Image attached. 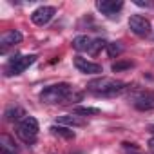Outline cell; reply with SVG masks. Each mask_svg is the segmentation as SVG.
<instances>
[{"mask_svg": "<svg viewBox=\"0 0 154 154\" xmlns=\"http://www.w3.org/2000/svg\"><path fill=\"white\" fill-rule=\"evenodd\" d=\"M147 145H149V150H150V154H154V136L149 140V143H147Z\"/></svg>", "mask_w": 154, "mask_h": 154, "instance_id": "ffe728a7", "label": "cell"}, {"mask_svg": "<svg viewBox=\"0 0 154 154\" xmlns=\"http://www.w3.org/2000/svg\"><path fill=\"white\" fill-rule=\"evenodd\" d=\"M96 8H98L103 15L112 17L114 13H118V11L123 8V2H122V0H98V2H96Z\"/></svg>", "mask_w": 154, "mask_h": 154, "instance_id": "30bf717a", "label": "cell"}, {"mask_svg": "<svg viewBox=\"0 0 154 154\" xmlns=\"http://www.w3.org/2000/svg\"><path fill=\"white\" fill-rule=\"evenodd\" d=\"M107 53L111 58H116L123 53V45L120 42H111V44H107Z\"/></svg>", "mask_w": 154, "mask_h": 154, "instance_id": "9a60e30c", "label": "cell"}, {"mask_svg": "<svg viewBox=\"0 0 154 154\" xmlns=\"http://www.w3.org/2000/svg\"><path fill=\"white\" fill-rule=\"evenodd\" d=\"M125 154H141V152H138V149L134 147L132 150H129V149H125Z\"/></svg>", "mask_w": 154, "mask_h": 154, "instance_id": "7402d4cb", "label": "cell"}, {"mask_svg": "<svg viewBox=\"0 0 154 154\" xmlns=\"http://www.w3.org/2000/svg\"><path fill=\"white\" fill-rule=\"evenodd\" d=\"M20 42H22V33H20V31H17V29L8 31V33H4L2 36H0V51L6 53L9 47L17 45V44H20Z\"/></svg>", "mask_w": 154, "mask_h": 154, "instance_id": "ba28073f", "label": "cell"}, {"mask_svg": "<svg viewBox=\"0 0 154 154\" xmlns=\"http://www.w3.org/2000/svg\"><path fill=\"white\" fill-rule=\"evenodd\" d=\"M17 134H18V138H20L22 141H26V143L35 141L36 136H38V122H36V118H33V116H26V118L18 123V127H17Z\"/></svg>", "mask_w": 154, "mask_h": 154, "instance_id": "277c9868", "label": "cell"}, {"mask_svg": "<svg viewBox=\"0 0 154 154\" xmlns=\"http://www.w3.org/2000/svg\"><path fill=\"white\" fill-rule=\"evenodd\" d=\"M71 96H72V87L69 84H54L40 93V100L44 103H62L71 100Z\"/></svg>", "mask_w": 154, "mask_h": 154, "instance_id": "6da1fadb", "label": "cell"}, {"mask_svg": "<svg viewBox=\"0 0 154 154\" xmlns=\"http://www.w3.org/2000/svg\"><path fill=\"white\" fill-rule=\"evenodd\" d=\"M134 4H136V6H141V8H143V6H145V8H149V6H152L150 2H141V0H136V2H134Z\"/></svg>", "mask_w": 154, "mask_h": 154, "instance_id": "44dd1931", "label": "cell"}, {"mask_svg": "<svg viewBox=\"0 0 154 154\" xmlns=\"http://www.w3.org/2000/svg\"><path fill=\"white\" fill-rule=\"evenodd\" d=\"M4 118L8 122H22L26 118V111L20 107V105H9L6 111H4Z\"/></svg>", "mask_w": 154, "mask_h": 154, "instance_id": "7c38bea8", "label": "cell"}, {"mask_svg": "<svg viewBox=\"0 0 154 154\" xmlns=\"http://www.w3.org/2000/svg\"><path fill=\"white\" fill-rule=\"evenodd\" d=\"M132 63L131 62H122V63H114L112 65V71H122V69H127V67H131Z\"/></svg>", "mask_w": 154, "mask_h": 154, "instance_id": "d6986e66", "label": "cell"}, {"mask_svg": "<svg viewBox=\"0 0 154 154\" xmlns=\"http://www.w3.org/2000/svg\"><path fill=\"white\" fill-rule=\"evenodd\" d=\"M129 27H131V31L136 36H141V38H147L150 35V31H152L150 22L145 17H141V15H132L129 18Z\"/></svg>", "mask_w": 154, "mask_h": 154, "instance_id": "5b68a950", "label": "cell"}, {"mask_svg": "<svg viewBox=\"0 0 154 154\" xmlns=\"http://www.w3.org/2000/svg\"><path fill=\"white\" fill-rule=\"evenodd\" d=\"M54 13H56L54 8H51V6H40L38 9L33 11L31 20H33V24H36V26H45V24L54 17Z\"/></svg>", "mask_w": 154, "mask_h": 154, "instance_id": "52a82bcc", "label": "cell"}, {"mask_svg": "<svg viewBox=\"0 0 154 154\" xmlns=\"http://www.w3.org/2000/svg\"><path fill=\"white\" fill-rule=\"evenodd\" d=\"M100 111L98 109H93V107H76L74 109V114H82V116H89V114H98Z\"/></svg>", "mask_w": 154, "mask_h": 154, "instance_id": "ac0fdd59", "label": "cell"}, {"mask_svg": "<svg viewBox=\"0 0 154 154\" xmlns=\"http://www.w3.org/2000/svg\"><path fill=\"white\" fill-rule=\"evenodd\" d=\"M35 60H36L35 54H17V56L9 58V62H8L6 67H4V72H6V76L20 74V72H24L29 65H33Z\"/></svg>", "mask_w": 154, "mask_h": 154, "instance_id": "3957f363", "label": "cell"}, {"mask_svg": "<svg viewBox=\"0 0 154 154\" xmlns=\"http://www.w3.org/2000/svg\"><path fill=\"white\" fill-rule=\"evenodd\" d=\"M103 47H107V42L103 40V38H96V40H93V44H91V49H89V54H98Z\"/></svg>", "mask_w": 154, "mask_h": 154, "instance_id": "e0dca14e", "label": "cell"}, {"mask_svg": "<svg viewBox=\"0 0 154 154\" xmlns=\"http://www.w3.org/2000/svg\"><path fill=\"white\" fill-rule=\"evenodd\" d=\"M91 44H93V40H91L87 35H80V36H76V38L72 40V47H74L76 51H87V53H89Z\"/></svg>", "mask_w": 154, "mask_h": 154, "instance_id": "4fadbf2b", "label": "cell"}, {"mask_svg": "<svg viewBox=\"0 0 154 154\" xmlns=\"http://www.w3.org/2000/svg\"><path fill=\"white\" fill-rule=\"evenodd\" d=\"M0 147H2V150H15V152H17L15 141H13L8 134H2V136H0Z\"/></svg>", "mask_w": 154, "mask_h": 154, "instance_id": "2e32d148", "label": "cell"}, {"mask_svg": "<svg viewBox=\"0 0 154 154\" xmlns=\"http://www.w3.org/2000/svg\"><path fill=\"white\" fill-rule=\"evenodd\" d=\"M49 131H51L54 136H62V138H67V140L74 138V132H72V131H69V129H65V127H60V125H53Z\"/></svg>", "mask_w": 154, "mask_h": 154, "instance_id": "5bb4252c", "label": "cell"}, {"mask_svg": "<svg viewBox=\"0 0 154 154\" xmlns=\"http://www.w3.org/2000/svg\"><path fill=\"white\" fill-rule=\"evenodd\" d=\"M149 131H150V132L154 134V125H150V127H149Z\"/></svg>", "mask_w": 154, "mask_h": 154, "instance_id": "cb8c5ba5", "label": "cell"}, {"mask_svg": "<svg viewBox=\"0 0 154 154\" xmlns=\"http://www.w3.org/2000/svg\"><path fill=\"white\" fill-rule=\"evenodd\" d=\"M87 89L96 94H116L125 89V84L120 80H114V78H103L102 76V78L91 80L87 84Z\"/></svg>", "mask_w": 154, "mask_h": 154, "instance_id": "7a4b0ae2", "label": "cell"}, {"mask_svg": "<svg viewBox=\"0 0 154 154\" xmlns=\"http://www.w3.org/2000/svg\"><path fill=\"white\" fill-rule=\"evenodd\" d=\"M74 67L84 74H100L103 71L100 63H94V62H91V60H87L84 56H76L74 58Z\"/></svg>", "mask_w": 154, "mask_h": 154, "instance_id": "8992f818", "label": "cell"}, {"mask_svg": "<svg viewBox=\"0 0 154 154\" xmlns=\"http://www.w3.org/2000/svg\"><path fill=\"white\" fill-rule=\"evenodd\" d=\"M132 103L140 111H150V109H154V94L149 93V91L140 93V94H136L132 98Z\"/></svg>", "mask_w": 154, "mask_h": 154, "instance_id": "9c48e42d", "label": "cell"}, {"mask_svg": "<svg viewBox=\"0 0 154 154\" xmlns=\"http://www.w3.org/2000/svg\"><path fill=\"white\" fill-rule=\"evenodd\" d=\"M2 154H17L15 150H2Z\"/></svg>", "mask_w": 154, "mask_h": 154, "instance_id": "603a6c76", "label": "cell"}, {"mask_svg": "<svg viewBox=\"0 0 154 154\" xmlns=\"http://www.w3.org/2000/svg\"><path fill=\"white\" fill-rule=\"evenodd\" d=\"M58 125H69V127H84L87 122L80 116V114H63L58 116Z\"/></svg>", "mask_w": 154, "mask_h": 154, "instance_id": "8fae6325", "label": "cell"}]
</instances>
